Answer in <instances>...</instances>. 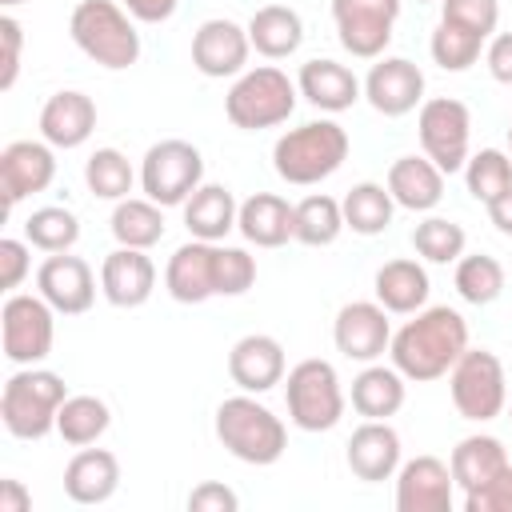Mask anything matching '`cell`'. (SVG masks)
I'll use <instances>...</instances> for the list:
<instances>
[{
    "mask_svg": "<svg viewBox=\"0 0 512 512\" xmlns=\"http://www.w3.org/2000/svg\"><path fill=\"white\" fill-rule=\"evenodd\" d=\"M464 348H468V324L448 304L412 312V320L400 332H392V344H388L400 376L416 384L448 376L452 364L464 356Z\"/></svg>",
    "mask_w": 512,
    "mask_h": 512,
    "instance_id": "obj_1",
    "label": "cell"
},
{
    "mask_svg": "<svg viewBox=\"0 0 512 512\" xmlns=\"http://www.w3.org/2000/svg\"><path fill=\"white\" fill-rule=\"evenodd\" d=\"M216 440L236 460L264 468V464H276L284 456L288 428L272 408H264L252 392H244V396L220 400V408H216Z\"/></svg>",
    "mask_w": 512,
    "mask_h": 512,
    "instance_id": "obj_2",
    "label": "cell"
},
{
    "mask_svg": "<svg viewBox=\"0 0 512 512\" xmlns=\"http://www.w3.org/2000/svg\"><path fill=\"white\" fill-rule=\"evenodd\" d=\"M348 160V132L336 120H308L284 132L272 148V168L280 180L304 188L328 180Z\"/></svg>",
    "mask_w": 512,
    "mask_h": 512,
    "instance_id": "obj_3",
    "label": "cell"
},
{
    "mask_svg": "<svg viewBox=\"0 0 512 512\" xmlns=\"http://www.w3.org/2000/svg\"><path fill=\"white\" fill-rule=\"evenodd\" d=\"M68 400L64 376L48 368H20L0 392V420L16 440H44L56 428L60 404Z\"/></svg>",
    "mask_w": 512,
    "mask_h": 512,
    "instance_id": "obj_4",
    "label": "cell"
},
{
    "mask_svg": "<svg viewBox=\"0 0 512 512\" xmlns=\"http://www.w3.org/2000/svg\"><path fill=\"white\" fill-rule=\"evenodd\" d=\"M128 16L132 12L112 0H80L68 20L72 44L100 68H112V72L132 68L140 60V32Z\"/></svg>",
    "mask_w": 512,
    "mask_h": 512,
    "instance_id": "obj_5",
    "label": "cell"
},
{
    "mask_svg": "<svg viewBox=\"0 0 512 512\" xmlns=\"http://www.w3.org/2000/svg\"><path fill=\"white\" fill-rule=\"evenodd\" d=\"M296 92H300V88H296L280 68H272V64L248 68V72H240L236 84L228 88V96H224V116H228L236 128H244V132L276 128V124H284V120L296 112Z\"/></svg>",
    "mask_w": 512,
    "mask_h": 512,
    "instance_id": "obj_6",
    "label": "cell"
},
{
    "mask_svg": "<svg viewBox=\"0 0 512 512\" xmlns=\"http://www.w3.org/2000/svg\"><path fill=\"white\" fill-rule=\"evenodd\" d=\"M284 404H288V420L304 432H328L340 424L344 416V388L340 376L328 360L308 356L288 372L284 384Z\"/></svg>",
    "mask_w": 512,
    "mask_h": 512,
    "instance_id": "obj_7",
    "label": "cell"
},
{
    "mask_svg": "<svg viewBox=\"0 0 512 512\" xmlns=\"http://www.w3.org/2000/svg\"><path fill=\"white\" fill-rule=\"evenodd\" d=\"M448 392L464 420H476V424L496 420L508 404V380H504L500 356L488 348H464V356L448 372Z\"/></svg>",
    "mask_w": 512,
    "mask_h": 512,
    "instance_id": "obj_8",
    "label": "cell"
},
{
    "mask_svg": "<svg viewBox=\"0 0 512 512\" xmlns=\"http://www.w3.org/2000/svg\"><path fill=\"white\" fill-rule=\"evenodd\" d=\"M204 184V156L196 144L188 140H160L144 152L140 164V188L148 200H156L160 208H176L184 204L196 188Z\"/></svg>",
    "mask_w": 512,
    "mask_h": 512,
    "instance_id": "obj_9",
    "label": "cell"
},
{
    "mask_svg": "<svg viewBox=\"0 0 512 512\" xmlns=\"http://www.w3.org/2000/svg\"><path fill=\"white\" fill-rule=\"evenodd\" d=\"M52 304L44 296H28V292H12L0 308V340H4V356L20 368H32L40 360H48L52 340H56V320H52Z\"/></svg>",
    "mask_w": 512,
    "mask_h": 512,
    "instance_id": "obj_10",
    "label": "cell"
},
{
    "mask_svg": "<svg viewBox=\"0 0 512 512\" xmlns=\"http://www.w3.org/2000/svg\"><path fill=\"white\" fill-rule=\"evenodd\" d=\"M420 148L440 172H460L468 164V136H472V112L456 96H432L420 104L416 116Z\"/></svg>",
    "mask_w": 512,
    "mask_h": 512,
    "instance_id": "obj_11",
    "label": "cell"
},
{
    "mask_svg": "<svg viewBox=\"0 0 512 512\" xmlns=\"http://www.w3.org/2000/svg\"><path fill=\"white\" fill-rule=\"evenodd\" d=\"M396 16H400V0H332V20L340 32V44L356 60L384 56Z\"/></svg>",
    "mask_w": 512,
    "mask_h": 512,
    "instance_id": "obj_12",
    "label": "cell"
},
{
    "mask_svg": "<svg viewBox=\"0 0 512 512\" xmlns=\"http://www.w3.org/2000/svg\"><path fill=\"white\" fill-rule=\"evenodd\" d=\"M332 340H336V352L340 356L360 360V364H372L392 344L388 308L380 300H352V304H344L336 312V320H332Z\"/></svg>",
    "mask_w": 512,
    "mask_h": 512,
    "instance_id": "obj_13",
    "label": "cell"
},
{
    "mask_svg": "<svg viewBox=\"0 0 512 512\" xmlns=\"http://www.w3.org/2000/svg\"><path fill=\"white\" fill-rule=\"evenodd\" d=\"M52 180H56V156L48 140H12L0 152V192L8 208H16L32 192H44Z\"/></svg>",
    "mask_w": 512,
    "mask_h": 512,
    "instance_id": "obj_14",
    "label": "cell"
},
{
    "mask_svg": "<svg viewBox=\"0 0 512 512\" xmlns=\"http://www.w3.org/2000/svg\"><path fill=\"white\" fill-rule=\"evenodd\" d=\"M36 288L40 296L60 312V316H80L92 308L96 300V276L88 268V260L68 256V252H52L40 268H36Z\"/></svg>",
    "mask_w": 512,
    "mask_h": 512,
    "instance_id": "obj_15",
    "label": "cell"
},
{
    "mask_svg": "<svg viewBox=\"0 0 512 512\" xmlns=\"http://www.w3.org/2000/svg\"><path fill=\"white\" fill-rule=\"evenodd\" d=\"M252 40L248 28H240L236 20H204L192 36V64L208 76V80H224V76H240L248 64Z\"/></svg>",
    "mask_w": 512,
    "mask_h": 512,
    "instance_id": "obj_16",
    "label": "cell"
},
{
    "mask_svg": "<svg viewBox=\"0 0 512 512\" xmlns=\"http://www.w3.org/2000/svg\"><path fill=\"white\" fill-rule=\"evenodd\" d=\"M364 96L380 116H408L424 104V72L404 56H384L364 76Z\"/></svg>",
    "mask_w": 512,
    "mask_h": 512,
    "instance_id": "obj_17",
    "label": "cell"
},
{
    "mask_svg": "<svg viewBox=\"0 0 512 512\" xmlns=\"http://www.w3.org/2000/svg\"><path fill=\"white\" fill-rule=\"evenodd\" d=\"M452 468L436 456H416L400 464L396 476V512H452Z\"/></svg>",
    "mask_w": 512,
    "mask_h": 512,
    "instance_id": "obj_18",
    "label": "cell"
},
{
    "mask_svg": "<svg viewBox=\"0 0 512 512\" xmlns=\"http://www.w3.org/2000/svg\"><path fill=\"white\" fill-rule=\"evenodd\" d=\"M156 288V264L144 248H116L100 264V292L112 308H140Z\"/></svg>",
    "mask_w": 512,
    "mask_h": 512,
    "instance_id": "obj_19",
    "label": "cell"
},
{
    "mask_svg": "<svg viewBox=\"0 0 512 512\" xmlns=\"http://www.w3.org/2000/svg\"><path fill=\"white\" fill-rule=\"evenodd\" d=\"M228 376L240 392H268L284 380V344L268 332H248L228 352Z\"/></svg>",
    "mask_w": 512,
    "mask_h": 512,
    "instance_id": "obj_20",
    "label": "cell"
},
{
    "mask_svg": "<svg viewBox=\"0 0 512 512\" xmlns=\"http://www.w3.org/2000/svg\"><path fill=\"white\" fill-rule=\"evenodd\" d=\"M164 288L180 304H204L216 296V244L212 240H188L172 252L164 268Z\"/></svg>",
    "mask_w": 512,
    "mask_h": 512,
    "instance_id": "obj_21",
    "label": "cell"
},
{
    "mask_svg": "<svg viewBox=\"0 0 512 512\" xmlns=\"http://www.w3.org/2000/svg\"><path fill=\"white\" fill-rule=\"evenodd\" d=\"M348 468L356 480L364 484H380L392 480L400 472V436L388 420H364L352 436H348Z\"/></svg>",
    "mask_w": 512,
    "mask_h": 512,
    "instance_id": "obj_22",
    "label": "cell"
},
{
    "mask_svg": "<svg viewBox=\"0 0 512 512\" xmlns=\"http://www.w3.org/2000/svg\"><path fill=\"white\" fill-rule=\"evenodd\" d=\"M96 132V104L92 96L76 92V88H64V92H52L40 108V136L52 144V148H80L88 136Z\"/></svg>",
    "mask_w": 512,
    "mask_h": 512,
    "instance_id": "obj_23",
    "label": "cell"
},
{
    "mask_svg": "<svg viewBox=\"0 0 512 512\" xmlns=\"http://www.w3.org/2000/svg\"><path fill=\"white\" fill-rule=\"evenodd\" d=\"M236 228L256 248H280L296 236V204H288L276 192H256L240 204Z\"/></svg>",
    "mask_w": 512,
    "mask_h": 512,
    "instance_id": "obj_24",
    "label": "cell"
},
{
    "mask_svg": "<svg viewBox=\"0 0 512 512\" xmlns=\"http://www.w3.org/2000/svg\"><path fill=\"white\" fill-rule=\"evenodd\" d=\"M296 88L320 112H344V108H352L360 100V80L340 60H308V64H300Z\"/></svg>",
    "mask_w": 512,
    "mask_h": 512,
    "instance_id": "obj_25",
    "label": "cell"
},
{
    "mask_svg": "<svg viewBox=\"0 0 512 512\" xmlns=\"http://www.w3.org/2000/svg\"><path fill=\"white\" fill-rule=\"evenodd\" d=\"M120 488V460L108 448H80L64 468V492L76 504H104Z\"/></svg>",
    "mask_w": 512,
    "mask_h": 512,
    "instance_id": "obj_26",
    "label": "cell"
},
{
    "mask_svg": "<svg viewBox=\"0 0 512 512\" xmlns=\"http://www.w3.org/2000/svg\"><path fill=\"white\" fill-rule=\"evenodd\" d=\"M388 192L408 212H432L444 196V172L428 156H400L388 168Z\"/></svg>",
    "mask_w": 512,
    "mask_h": 512,
    "instance_id": "obj_27",
    "label": "cell"
},
{
    "mask_svg": "<svg viewBox=\"0 0 512 512\" xmlns=\"http://www.w3.org/2000/svg\"><path fill=\"white\" fill-rule=\"evenodd\" d=\"M372 288H376V300H380L388 312H396V316H412V312H420V308L428 304V292H432L424 264L404 260V256L380 264Z\"/></svg>",
    "mask_w": 512,
    "mask_h": 512,
    "instance_id": "obj_28",
    "label": "cell"
},
{
    "mask_svg": "<svg viewBox=\"0 0 512 512\" xmlns=\"http://www.w3.org/2000/svg\"><path fill=\"white\" fill-rule=\"evenodd\" d=\"M240 204L224 184H200L188 200H184V224L192 232V240H212L220 244L232 228H236Z\"/></svg>",
    "mask_w": 512,
    "mask_h": 512,
    "instance_id": "obj_29",
    "label": "cell"
},
{
    "mask_svg": "<svg viewBox=\"0 0 512 512\" xmlns=\"http://www.w3.org/2000/svg\"><path fill=\"white\" fill-rule=\"evenodd\" d=\"M248 40H252V48L260 56L284 60V56H292L304 44V20L288 4H264L248 20Z\"/></svg>",
    "mask_w": 512,
    "mask_h": 512,
    "instance_id": "obj_30",
    "label": "cell"
},
{
    "mask_svg": "<svg viewBox=\"0 0 512 512\" xmlns=\"http://www.w3.org/2000/svg\"><path fill=\"white\" fill-rule=\"evenodd\" d=\"M352 408L364 420H388L404 408V376L400 368H384V364H368L356 380H352Z\"/></svg>",
    "mask_w": 512,
    "mask_h": 512,
    "instance_id": "obj_31",
    "label": "cell"
},
{
    "mask_svg": "<svg viewBox=\"0 0 512 512\" xmlns=\"http://www.w3.org/2000/svg\"><path fill=\"white\" fill-rule=\"evenodd\" d=\"M508 464V452H504V444L496 440V436H464L456 448H452V460H448V468H452V480H456V488H464V492H472V488H480L484 480H492L500 468Z\"/></svg>",
    "mask_w": 512,
    "mask_h": 512,
    "instance_id": "obj_32",
    "label": "cell"
},
{
    "mask_svg": "<svg viewBox=\"0 0 512 512\" xmlns=\"http://www.w3.org/2000/svg\"><path fill=\"white\" fill-rule=\"evenodd\" d=\"M340 208H344V228H352L356 236H380L392 224L396 200H392L388 184L360 180V184L348 188V196L340 200Z\"/></svg>",
    "mask_w": 512,
    "mask_h": 512,
    "instance_id": "obj_33",
    "label": "cell"
},
{
    "mask_svg": "<svg viewBox=\"0 0 512 512\" xmlns=\"http://www.w3.org/2000/svg\"><path fill=\"white\" fill-rule=\"evenodd\" d=\"M112 236H116V244H124V248H152V244H160V236H164V212H160V204L156 200H132V196H124V200H116V208H112Z\"/></svg>",
    "mask_w": 512,
    "mask_h": 512,
    "instance_id": "obj_34",
    "label": "cell"
},
{
    "mask_svg": "<svg viewBox=\"0 0 512 512\" xmlns=\"http://www.w3.org/2000/svg\"><path fill=\"white\" fill-rule=\"evenodd\" d=\"M108 424H112L108 404H104L100 396H88V392L68 396V400L60 404V416H56V432H60V440L72 444V448H88V444H96V440L108 432Z\"/></svg>",
    "mask_w": 512,
    "mask_h": 512,
    "instance_id": "obj_35",
    "label": "cell"
},
{
    "mask_svg": "<svg viewBox=\"0 0 512 512\" xmlns=\"http://www.w3.org/2000/svg\"><path fill=\"white\" fill-rule=\"evenodd\" d=\"M340 232H344V208H340V200L316 192V196H304L296 204V236L292 240H300L308 248H328V244H336Z\"/></svg>",
    "mask_w": 512,
    "mask_h": 512,
    "instance_id": "obj_36",
    "label": "cell"
},
{
    "mask_svg": "<svg viewBox=\"0 0 512 512\" xmlns=\"http://www.w3.org/2000/svg\"><path fill=\"white\" fill-rule=\"evenodd\" d=\"M24 240L40 252H72V244L80 240V216L72 208H60V204H48V208H36L28 220H24Z\"/></svg>",
    "mask_w": 512,
    "mask_h": 512,
    "instance_id": "obj_37",
    "label": "cell"
},
{
    "mask_svg": "<svg viewBox=\"0 0 512 512\" xmlns=\"http://www.w3.org/2000/svg\"><path fill=\"white\" fill-rule=\"evenodd\" d=\"M132 180H136V172L120 148H96L84 164V184L100 200H124L132 192Z\"/></svg>",
    "mask_w": 512,
    "mask_h": 512,
    "instance_id": "obj_38",
    "label": "cell"
},
{
    "mask_svg": "<svg viewBox=\"0 0 512 512\" xmlns=\"http://www.w3.org/2000/svg\"><path fill=\"white\" fill-rule=\"evenodd\" d=\"M464 184H468L472 200H480L488 208L496 196H504L512 188V156H504L500 148H480L464 164Z\"/></svg>",
    "mask_w": 512,
    "mask_h": 512,
    "instance_id": "obj_39",
    "label": "cell"
},
{
    "mask_svg": "<svg viewBox=\"0 0 512 512\" xmlns=\"http://www.w3.org/2000/svg\"><path fill=\"white\" fill-rule=\"evenodd\" d=\"M452 280H456V292H460L468 304H492V300L504 292V268H500L496 256H484V252L460 256Z\"/></svg>",
    "mask_w": 512,
    "mask_h": 512,
    "instance_id": "obj_40",
    "label": "cell"
},
{
    "mask_svg": "<svg viewBox=\"0 0 512 512\" xmlns=\"http://www.w3.org/2000/svg\"><path fill=\"white\" fill-rule=\"evenodd\" d=\"M464 244H468L464 228H460L456 220H444V216H428V220H420V224L412 228V248H416V256H424V260H432V264H452V260H460V256H464Z\"/></svg>",
    "mask_w": 512,
    "mask_h": 512,
    "instance_id": "obj_41",
    "label": "cell"
},
{
    "mask_svg": "<svg viewBox=\"0 0 512 512\" xmlns=\"http://www.w3.org/2000/svg\"><path fill=\"white\" fill-rule=\"evenodd\" d=\"M480 44H484V40H480L476 32L440 20L436 32H432V40H428V52H432V60H436L444 72H464V68H472V64L480 60Z\"/></svg>",
    "mask_w": 512,
    "mask_h": 512,
    "instance_id": "obj_42",
    "label": "cell"
},
{
    "mask_svg": "<svg viewBox=\"0 0 512 512\" xmlns=\"http://www.w3.org/2000/svg\"><path fill=\"white\" fill-rule=\"evenodd\" d=\"M256 284V260L244 248L216 244V296H244Z\"/></svg>",
    "mask_w": 512,
    "mask_h": 512,
    "instance_id": "obj_43",
    "label": "cell"
},
{
    "mask_svg": "<svg viewBox=\"0 0 512 512\" xmlns=\"http://www.w3.org/2000/svg\"><path fill=\"white\" fill-rule=\"evenodd\" d=\"M440 20L468 28L480 40H488L496 32V20H500V0H440Z\"/></svg>",
    "mask_w": 512,
    "mask_h": 512,
    "instance_id": "obj_44",
    "label": "cell"
},
{
    "mask_svg": "<svg viewBox=\"0 0 512 512\" xmlns=\"http://www.w3.org/2000/svg\"><path fill=\"white\" fill-rule=\"evenodd\" d=\"M464 512H512V464H504L480 488L464 492Z\"/></svg>",
    "mask_w": 512,
    "mask_h": 512,
    "instance_id": "obj_45",
    "label": "cell"
},
{
    "mask_svg": "<svg viewBox=\"0 0 512 512\" xmlns=\"http://www.w3.org/2000/svg\"><path fill=\"white\" fill-rule=\"evenodd\" d=\"M32 268V252H28V240H16V236H4L0 240V288L12 292L24 284Z\"/></svg>",
    "mask_w": 512,
    "mask_h": 512,
    "instance_id": "obj_46",
    "label": "cell"
},
{
    "mask_svg": "<svg viewBox=\"0 0 512 512\" xmlns=\"http://www.w3.org/2000/svg\"><path fill=\"white\" fill-rule=\"evenodd\" d=\"M0 44H4V60H0V88L8 92L16 84L20 72V48H24V28L16 16H0Z\"/></svg>",
    "mask_w": 512,
    "mask_h": 512,
    "instance_id": "obj_47",
    "label": "cell"
},
{
    "mask_svg": "<svg viewBox=\"0 0 512 512\" xmlns=\"http://www.w3.org/2000/svg\"><path fill=\"white\" fill-rule=\"evenodd\" d=\"M236 504H240L236 492L216 484V480H204V484H196L188 492V508L192 512H236Z\"/></svg>",
    "mask_w": 512,
    "mask_h": 512,
    "instance_id": "obj_48",
    "label": "cell"
},
{
    "mask_svg": "<svg viewBox=\"0 0 512 512\" xmlns=\"http://www.w3.org/2000/svg\"><path fill=\"white\" fill-rule=\"evenodd\" d=\"M484 60H488V72H492V80H500V84H512V32H500V36H492V44H488Z\"/></svg>",
    "mask_w": 512,
    "mask_h": 512,
    "instance_id": "obj_49",
    "label": "cell"
},
{
    "mask_svg": "<svg viewBox=\"0 0 512 512\" xmlns=\"http://www.w3.org/2000/svg\"><path fill=\"white\" fill-rule=\"evenodd\" d=\"M124 8L132 12V20H144V24H164L176 8H180V0H124Z\"/></svg>",
    "mask_w": 512,
    "mask_h": 512,
    "instance_id": "obj_50",
    "label": "cell"
},
{
    "mask_svg": "<svg viewBox=\"0 0 512 512\" xmlns=\"http://www.w3.org/2000/svg\"><path fill=\"white\" fill-rule=\"evenodd\" d=\"M32 492L20 480H0V512H28Z\"/></svg>",
    "mask_w": 512,
    "mask_h": 512,
    "instance_id": "obj_51",
    "label": "cell"
},
{
    "mask_svg": "<svg viewBox=\"0 0 512 512\" xmlns=\"http://www.w3.org/2000/svg\"><path fill=\"white\" fill-rule=\"evenodd\" d=\"M488 220H492V224H496L504 236H512V188L488 204Z\"/></svg>",
    "mask_w": 512,
    "mask_h": 512,
    "instance_id": "obj_52",
    "label": "cell"
},
{
    "mask_svg": "<svg viewBox=\"0 0 512 512\" xmlns=\"http://www.w3.org/2000/svg\"><path fill=\"white\" fill-rule=\"evenodd\" d=\"M0 4H4V8H16V4H24V0H0Z\"/></svg>",
    "mask_w": 512,
    "mask_h": 512,
    "instance_id": "obj_53",
    "label": "cell"
},
{
    "mask_svg": "<svg viewBox=\"0 0 512 512\" xmlns=\"http://www.w3.org/2000/svg\"><path fill=\"white\" fill-rule=\"evenodd\" d=\"M508 144H512V124H508Z\"/></svg>",
    "mask_w": 512,
    "mask_h": 512,
    "instance_id": "obj_54",
    "label": "cell"
},
{
    "mask_svg": "<svg viewBox=\"0 0 512 512\" xmlns=\"http://www.w3.org/2000/svg\"><path fill=\"white\" fill-rule=\"evenodd\" d=\"M416 4H432V0H416Z\"/></svg>",
    "mask_w": 512,
    "mask_h": 512,
    "instance_id": "obj_55",
    "label": "cell"
}]
</instances>
